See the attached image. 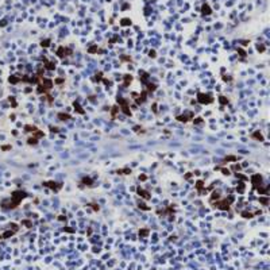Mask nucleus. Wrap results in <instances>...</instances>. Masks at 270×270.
I'll return each mask as SVG.
<instances>
[{"mask_svg":"<svg viewBox=\"0 0 270 270\" xmlns=\"http://www.w3.org/2000/svg\"><path fill=\"white\" fill-rule=\"evenodd\" d=\"M49 43H50V39H46V41H42V46H43V47H47L49 46Z\"/></svg>","mask_w":270,"mask_h":270,"instance_id":"9","label":"nucleus"},{"mask_svg":"<svg viewBox=\"0 0 270 270\" xmlns=\"http://www.w3.org/2000/svg\"><path fill=\"white\" fill-rule=\"evenodd\" d=\"M201 12H203V15H211L212 14V10H211V7L208 4H204L201 7Z\"/></svg>","mask_w":270,"mask_h":270,"instance_id":"3","label":"nucleus"},{"mask_svg":"<svg viewBox=\"0 0 270 270\" xmlns=\"http://www.w3.org/2000/svg\"><path fill=\"white\" fill-rule=\"evenodd\" d=\"M220 103H222V104H227V103H228V100H227L226 97L222 96V97H220Z\"/></svg>","mask_w":270,"mask_h":270,"instance_id":"10","label":"nucleus"},{"mask_svg":"<svg viewBox=\"0 0 270 270\" xmlns=\"http://www.w3.org/2000/svg\"><path fill=\"white\" fill-rule=\"evenodd\" d=\"M119 104H122V108H123V112L126 113V115H131V112L128 111V108H127V104H126V101H124L123 99H119Z\"/></svg>","mask_w":270,"mask_h":270,"instance_id":"4","label":"nucleus"},{"mask_svg":"<svg viewBox=\"0 0 270 270\" xmlns=\"http://www.w3.org/2000/svg\"><path fill=\"white\" fill-rule=\"evenodd\" d=\"M45 185H49V188H52V189H54V190H58V189H60V185H58V184H56V182H53V181L45 182Z\"/></svg>","mask_w":270,"mask_h":270,"instance_id":"5","label":"nucleus"},{"mask_svg":"<svg viewBox=\"0 0 270 270\" xmlns=\"http://www.w3.org/2000/svg\"><path fill=\"white\" fill-rule=\"evenodd\" d=\"M45 62H46V66H47L49 70H53L54 68H56V65H54L53 62H49V61H45Z\"/></svg>","mask_w":270,"mask_h":270,"instance_id":"8","label":"nucleus"},{"mask_svg":"<svg viewBox=\"0 0 270 270\" xmlns=\"http://www.w3.org/2000/svg\"><path fill=\"white\" fill-rule=\"evenodd\" d=\"M130 24H131V20H130V19H127V18L122 19V26H130Z\"/></svg>","mask_w":270,"mask_h":270,"instance_id":"7","label":"nucleus"},{"mask_svg":"<svg viewBox=\"0 0 270 270\" xmlns=\"http://www.w3.org/2000/svg\"><path fill=\"white\" fill-rule=\"evenodd\" d=\"M197 99H199V101H200L201 104H209V103H212V97H211L209 95H203V93H199Z\"/></svg>","mask_w":270,"mask_h":270,"instance_id":"1","label":"nucleus"},{"mask_svg":"<svg viewBox=\"0 0 270 270\" xmlns=\"http://www.w3.org/2000/svg\"><path fill=\"white\" fill-rule=\"evenodd\" d=\"M60 118H62V119H69L70 116H69V115H64V113H60Z\"/></svg>","mask_w":270,"mask_h":270,"instance_id":"11","label":"nucleus"},{"mask_svg":"<svg viewBox=\"0 0 270 270\" xmlns=\"http://www.w3.org/2000/svg\"><path fill=\"white\" fill-rule=\"evenodd\" d=\"M217 207L220 209H228V207H230V204L227 203V200H224V201H222V203H219L217 204Z\"/></svg>","mask_w":270,"mask_h":270,"instance_id":"6","label":"nucleus"},{"mask_svg":"<svg viewBox=\"0 0 270 270\" xmlns=\"http://www.w3.org/2000/svg\"><path fill=\"white\" fill-rule=\"evenodd\" d=\"M70 53H72V50H70V49H65L64 46H61V47L57 50V56L61 57V58L65 57V56H68V54H70Z\"/></svg>","mask_w":270,"mask_h":270,"instance_id":"2","label":"nucleus"}]
</instances>
